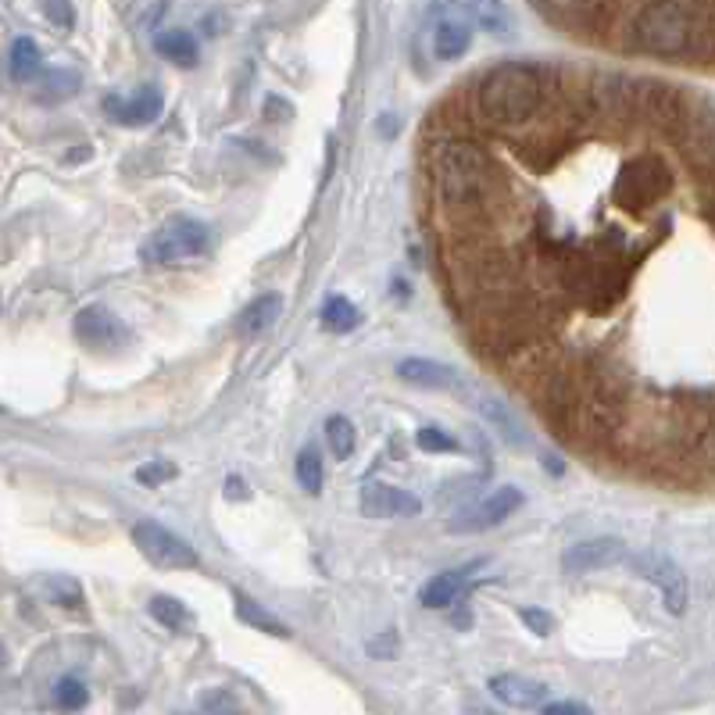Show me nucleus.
Instances as JSON below:
<instances>
[{"label": "nucleus", "instance_id": "1", "mask_svg": "<svg viewBox=\"0 0 715 715\" xmlns=\"http://www.w3.org/2000/svg\"><path fill=\"white\" fill-rule=\"evenodd\" d=\"M715 11L687 0H655L633 11L627 29V48L655 57H712Z\"/></svg>", "mask_w": 715, "mask_h": 715}, {"label": "nucleus", "instance_id": "2", "mask_svg": "<svg viewBox=\"0 0 715 715\" xmlns=\"http://www.w3.org/2000/svg\"><path fill=\"white\" fill-rule=\"evenodd\" d=\"M433 176H437L440 201H444L451 215H462V219L483 215L494 204L501 187L497 165L473 140L440 144L433 155Z\"/></svg>", "mask_w": 715, "mask_h": 715}, {"label": "nucleus", "instance_id": "3", "mask_svg": "<svg viewBox=\"0 0 715 715\" xmlns=\"http://www.w3.org/2000/svg\"><path fill=\"white\" fill-rule=\"evenodd\" d=\"M544 72L526 65V61H505L494 65L476 86V108L480 115L501 129L526 126L544 104Z\"/></svg>", "mask_w": 715, "mask_h": 715}, {"label": "nucleus", "instance_id": "4", "mask_svg": "<svg viewBox=\"0 0 715 715\" xmlns=\"http://www.w3.org/2000/svg\"><path fill=\"white\" fill-rule=\"evenodd\" d=\"M208 248H211L208 225L190 215H176L144 240L140 257L147 265H179V262H193V257L208 254Z\"/></svg>", "mask_w": 715, "mask_h": 715}, {"label": "nucleus", "instance_id": "5", "mask_svg": "<svg viewBox=\"0 0 715 715\" xmlns=\"http://www.w3.org/2000/svg\"><path fill=\"white\" fill-rule=\"evenodd\" d=\"M630 108L641 112L651 126H659L665 136H680L691 126V108L676 86L659 83V80H641L630 83Z\"/></svg>", "mask_w": 715, "mask_h": 715}, {"label": "nucleus", "instance_id": "6", "mask_svg": "<svg viewBox=\"0 0 715 715\" xmlns=\"http://www.w3.org/2000/svg\"><path fill=\"white\" fill-rule=\"evenodd\" d=\"M630 558V569L637 576H644L651 587H659L662 595V604L669 608L673 616H683L687 612V601H691V587H687V576L676 566L673 558L662 555V551H637V555H627Z\"/></svg>", "mask_w": 715, "mask_h": 715}, {"label": "nucleus", "instance_id": "7", "mask_svg": "<svg viewBox=\"0 0 715 715\" xmlns=\"http://www.w3.org/2000/svg\"><path fill=\"white\" fill-rule=\"evenodd\" d=\"M669 169L659 161V158H637L630 161L627 169L619 172V182H616V201L630 211H641L648 204L662 201V193L669 190Z\"/></svg>", "mask_w": 715, "mask_h": 715}, {"label": "nucleus", "instance_id": "8", "mask_svg": "<svg viewBox=\"0 0 715 715\" xmlns=\"http://www.w3.org/2000/svg\"><path fill=\"white\" fill-rule=\"evenodd\" d=\"M133 544L140 547V551L161 569H197V566H201V558H197L193 547L182 537H176L172 529H165L161 523H150V519L136 523L133 526Z\"/></svg>", "mask_w": 715, "mask_h": 715}, {"label": "nucleus", "instance_id": "9", "mask_svg": "<svg viewBox=\"0 0 715 715\" xmlns=\"http://www.w3.org/2000/svg\"><path fill=\"white\" fill-rule=\"evenodd\" d=\"M519 505H523L519 486H497V491L486 501H480V505L454 515V519L448 523V529H451V534H483V529L505 523L512 512H519Z\"/></svg>", "mask_w": 715, "mask_h": 715}, {"label": "nucleus", "instance_id": "10", "mask_svg": "<svg viewBox=\"0 0 715 715\" xmlns=\"http://www.w3.org/2000/svg\"><path fill=\"white\" fill-rule=\"evenodd\" d=\"M627 558V544L619 537H590V540H576L561 551V572L569 576H587L608 566H619Z\"/></svg>", "mask_w": 715, "mask_h": 715}, {"label": "nucleus", "instance_id": "11", "mask_svg": "<svg viewBox=\"0 0 715 715\" xmlns=\"http://www.w3.org/2000/svg\"><path fill=\"white\" fill-rule=\"evenodd\" d=\"M361 512L369 515V519H408V515L422 512V501L412 491L372 480L361 486Z\"/></svg>", "mask_w": 715, "mask_h": 715}, {"label": "nucleus", "instance_id": "12", "mask_svg": "<svg viewBox=\"0 0 715 715\" xmlns=\"http://www.w3.org/2000/svg\"><path fill=\"white\" fill-rule=\"evenodd\" d=\"M104 112H108L115 126L140 129L158 122V115L165 112V97L158 86H140L133 97H104Z\"/></svg>", "mask_w": 715, "mask_h": 715}, {"label": "nucleus", "instance_id": "13", "mask_svg": "<svg viewBox=\"0 0 715 715\" xmlns=\"http://www.w3.org/2000/svg\"><path fill=\"white\" fill-rule=\"evenodd\" d=\"M537 14H544L547 22H558L561 29H604L608 19H612V8L608 4H590V0H576V4H534Z\"/></svg>", "mask_w": 715, "mask_h": 715}, {"label": "nucleus", "instance_id": "14", "mask_svg": "<svg viewBox=\"0 0 715 715\" xmlns=\"http://www.w3.org/2000/svg\"><path fill=\"white\" fill-rule=\"evenodd\" d=\"M491 694L497 702H505L508 708H540L547 705V691L540 680H529L519 673H497L491 676Z\"/></svg>", "mask_w": 715, "mask_h": 715}, {"label": "nucleus", "instance_id": "15", "mask_svg": "<svg viewBox=\"0 0 715 715\" xmlns=\"http://www.w3.org/2000/svg\"><path fill=\"white\" fill-rule=\"evenodd\" d=\"M75 337H80L83 344H94V347H115L122 337H126V326H122L108 308L90 304V308L75 315Z\"/></svg>", "mask_w": 715, "mask_h": 715}, {"label": "nucleus", "instance_id": "16", "mask_svg": "<svg viewBox=\"0 0 715 715\" xmlns=\"http://www.w3.org/2000/svg\"><path fill=\"white\" fill-rule=\"evenodd\" d=\"M398 376L408 379L416 387H430V390H451L459 387V372L444 361H430V358H404L398 365Z\"/></svg>", "mask_w": 715, "mask_h": 715}, {"label": "nucleus", "instance_id": "17", "mask_svg": "<svg viewBox=\"0 0 715 715\" xmlns=\"http://www.w3.org/2000/svg\"><path fill=\"white\" fill-rule=\"evenodd\" d=\"M480 566H483V561H469V566H462V569H448V572L433 576V580L422 587L419 601H422L425 608H448L454 598L462 595V587L469 583V576H473Z\"/></svg>", "mask_w": 715, "mask_h": 715}, {"label": "nucleus", "instance_id": "18", "mask_svg": "<svg viewBox=\"0 0 715 715\" xmlns=\"http://www.w3.org/2000/svg\"><path fill=\"white\" fill-rule=\"evenodd\" d=\"M280 315H283V297L280 294H262L254 304H248V312L240 315L236 329L243 333V337H257V333L276 326Z\"/></svg>", "mask_w": 715, "mask_h": 715}, {"label": "nucleus", "instance_id": "19", "mask_svg": "<svg viewBox=\"0 0 715 715\" xmlns=\"http://www.w3.org/2000/svg\"><path fill=\"white\" fill-rule=\"evenodd\" d=\"M155 48L165 61H172V65L179 69H193L197 65V40L193 33H187V29H165V33L155 36Z\"/></svg>", "mask_w": 715, "mask_h": 715}, {"label": "nucleus", "instance_id": "20", "mask_svg": "<svg viewBox=\"0 0 715 715\" xmlns=\"http://www.w3.org/2000/svg\"><path fill=\"white\" fill-rule=\"evenodd\" d=\"M469 43H473V25L459 22V19L440 22L437 33H433V51H437V57H444V61L462 57L469 51Z\"/></svg>", "mask_w": 715, "mask_h": 715}, {"label": "nucleus", "instance_id": "21", "mask_svg": "<svg viewBox=\"0 0 715 715\" xmlns=\"http://www.w3.org/2000/svg\"><path fill=\"white\" fill-rule=\"evenodd\" d=\"M147 612L155 616L161 627H169V630H190L193 627V612L187 604H182L179 598H169V595H155L147 601Z\"/></svg>", "mask_w": 715, "mask_h": 715}, {"label": "nucleus", "instance_id": "22", "mask_svg": "<svg viewBox=\"0 0 715 715\" xmlns=\"http://www.w3.org/2000/svg\"><path fill=\"white\" fill-rule=\"evenodd\" d=\"M323 326L329 333H351L361 326V312H358V304H351L347 297H329L326 301V308H323Z\"/></svg>", "mask_w": 715, "mask_h": 715}, {"label": "nucleus", "instance_id": "23", "mask_svg": "<svg viewBox=\"0 0 715 715\" xmlns=\"http://www.w3.org/2000/svg\"><path fill=\"white\" fill-rule=\"evenodd\" d=\"M8 69L14 80H33V75L40 72V48L29 36H19L11 43V57H8Z\"/></svg>", "mask_w": 715, "mask_h": 715}, {"label": "nucleus", "instance_id": "24", "mask_svg": "<svg viewBox=\"0 0 715 715\" xmlns=\"http://www.w3.org/2000/svg\"><path fill=\"white\" fill-rule=\"evenodd\" d=\"M236 612H240V619L248 622V627H254V630H265V633H272V637H291V630H286L276 616L265 612V608H257L248 595H236Z\"/></svg>", "mask_w": 715, "mask_h": 715}, {"label": "nucleus", "instance_id": "25", "mask_svg": "<svg viewBox=\"0 0 715 715\" xmlns=\"http://www.w3.org/2000/svg\"><path fill=\"white\" fill-rule=\"evenodd\" d=\"M80 72H72V69H54L43 75V83H40V101H69L75 90H80Z\"/></svg>", "mask_w": 715, "mask_h": 715}, {"label": "nucleus", "instance_id": "26", "mask_svg": "<svg viewBox=\"0 0 715 715\" xmlns=\"http://www.w3.org/2000/svg\"><path fill=\"white\" fill-rule=\"evenodd\" d=\"M326 440H329V451L337 454V459H351V451L358 444V433H355L351 419H344V416L326 419Z\"/></svg>", "mask_w": 715, "mask_h": 715}, {"label": "nucleus", "instance_id": "27", "mask_svg": "<svg viewBox=\"0 0 715 715\" xmlns=\"http://www.w3.org/2000/svg\"><path fill=\"white\" fill-rule=\"evenodd\" d=\"M297 483H301L308 494L323 491V459H318V451L304 448V451L297 454Z\"/></svg>", "mask_w": 715, "mask_h": 715}, {"label": "nucleus", "instance_id": "28", "mask_svg": "<svg viewBox=\"0 0 715 715\" xmlns=\"http://www.w3.org/2000/svg\"><path fill=\"white\" fill-rule=\"evenodd\" d=\"M43 595H48L54 604H65V608H80L83 604V587L72 580V576H51L43 583Z\"/></svg>", "mask_w": 715, "mask_h": 715}, {"label": "nucleus", "instance_id": "29", "mask_svg": "<svg viewBox=\"0 0 715 715\" xmlns=\"http://www.w3.org/2000/svg\"><path fill=\"white\" fill-rule=\"evenodd\" d=\"M197 705H201L204 715H243V708H240V702L233 697V691H222V687L201 691Z\"/></svg>", "mask_w": 715, "mask_h": 715}, {"label": "nucleus", "instance_id": "30", "mask_svg": "<svg viewBox=\"0 0 715 715\" xmlns=\"http://www.w3.org/2000/svg\"><path fill=\"white\" fill-rule=\"evenodd\" d=\"M86 697H90V691H86L75 676H65V680H57V683H54V702H57V708L75 712V708H83V705H86Z\"/></svg>", "mask_w": 715, "mask_h": 715}, {"label": "nucleus", "instance_id": "31", "mask_svg": "<svg viewBox=\"0 0 715 715\" xmlns=\"http://www.w3.org/2000/svg\"><path fill=\"white\" fill-rule=\"evenodd\" d=\"M176 462H165V459H155V462H147L136 469V483H144V486H161V483H169L176 480Z\"/></svg>", "mask_w": 715, "mask_h": 715}, {"label": "nucleus", "instance_id": "32", "mask_svg": "<svg viewBox=\"0 0 715 715\" xmlns=\"http://www.w3.org/2000/svg\"><path fill=\"white\" fill-rule=\"evenodd\" d=\"M416 444L422 451H433V454H448V451L459 448V444H454V437H448L444 430H437V425H422V430L416 433Z\"/></svg>", "mask_w": 715, "mask_h": 715}, {"label": "nucleus", "instance_id": "33", "mask_svg": "<svg viewBox=\"0 0 715 715\" xmlns=\"http://www.w3.org/2000/svg\"><path fill=\"white\" fill-rule=\"evenodd\" d=\"M483 412H486V419H494V422L501 425V437H505L508 444H519L523 433H515V422H512V416L505 412V408L491 401V404H483Z\"/></svg>", "mask_w": 715, "mask_h": 715}, {"label": "nucleus", "instance_id": "34", "mask_svg": "<svg viewBox=\"0 0 715 715\" xmlns=\"http://www.w3.org/2000/svg\"><path fill=\"white\" fill-rule=\"evenodd\" d=\"M369 655L372 659H393V655H398V633H393V630L379 633L376 641H369Z\"/></svg>", "mask_w": 715, "mask_h": 715}, {"label": "nucleus", "instance_id": "35", "mask_svg": "<svg viewBox=\"0 0 715 715\" xmlns=\"http://www.w3.org/2000/svg\"><path fill=\"white\" fill-rule=\"evenodd\" d=\"M519 616H523V622H526V627L534 630L537 637H547V633H551V627H555V619L547 616V612H540V608H523Z\"/></svg>", "mask_w": 715, "mask_h": 715}, {"label": "nucleus", "instance_id": "36", "mask_svg": "<svg viewBox=\"0 0 715 715\" xmlns=\"http://www.w3.org/2000/svg\"><path fill=\"white\" fill-rule=\"evenodd\" d=\"M43 11H48V19L61 29H72V22H75L72 4H57V0H51V4H43Z\"/></svg>", "mask_w": 715, "mask_h": 715}, {"label": "nucleus", "instance_id": "37", "mask_svg": "<svg viewBox=\"0 0 715 715\" xmlns=\"http://www.w3.org/2000/svg\"><path fill=\"white\" fill-rule=\"evenodd\" d=\"M544 715H595V712H590L587 705H580V702H547Z\"/></svg>", "mask_w": 715, "mask_h": 715}]
</instances>
